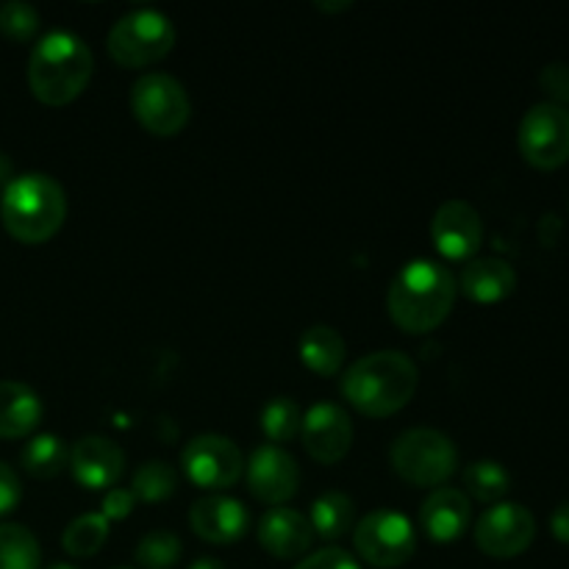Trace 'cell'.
<instances>
[{
    "label": "cell",
    "mask_w": 569,
    "mask_h": 569,
    "mask_svg": "<svg viewBox=\"0 0 569 569\" xmlns=\"http://www.w3.org/2000/svg\"><path fill=\"white\" fill-rule=\"evenodd\" d=\"M456 295L459 287L448 267L431 259H417L392 278L387 309L400 331L428 333L448 320Z\"/></svg>",
    "instance_id": "1"
},
{
    "label": "cell",
    "mask_w": 569,
    "mask_h": 569,
    "mask_svg": "<svg viewBox=\"0 0 569 569\" xmlns=\"http://www.w3.org/2000/svg\"><path fill=\"white\" fill-rule=\"evenodd\" d=\"M420 387V370L400 350H378L356 359L342 376V395L356 411L367 417L398 415L409 406Z\"/></svg>",
    "instance_id": "2"
},
{
    "label": "cell",
    "mask_w": 569,
    "mask_h": 569,
    "mask_svg": "<svg viewBox=\"0 0 569 569\" xmlns=\"http://www.w3.org/2000/svg\"><path fill=\"white\" fill-rule=\"evenodd\" d=\"M94 70L89 44L72 31H50L33 44L28 59V87L44 106L72 103L87 89Z\"/></svg>",
    "instance_id": "3"
},
{
    "label": "cell",
    "mask_w": 569,
    "mask_h": 569,
    "mask_svg": "<svg viewBox=\"0 0 569 569\" xmlns=\"http://www.w3.org/2000/svg\"><path fill=\"white\" fill-rule=\"evenodd\" d=\"M67 217V194L56 178L26 172L6 183L0 200L3 228L22 244H42L61 231Z\"/></svg>",
    "instance_id": "4"
},
{
    "label": "cell",
    "mask_w": 569,
    "mask_h": 569,
    "mask_svg": "<svg viewBox=\"0 0 569 569\" xmlns=\"http://www.w3.org/2000/svg\"><path fill=\"white\" fill-rule=\"evenodd\" d=\"M389 461L406 483L439 489L459 467V453L448 433L437 428H409L392 442Z\"/></svg>",
    "instance_id": "5"
},
{
    "label": "cell",
    "mask_w": 569,
    "mask_h": 569,
    "mask_svg": "<svg viewBox=\"0 0 569 569\" xmlns=\"http://www.w3.org/2000/svg\"><path fill=\"white\" fill-rule=\"evenodd\" d=\"M106 44L117 64L137 70L170 53L176 44V26L159 9H133L111 26Z\"/></svg>",
    "instance_id": "6"
},
{
    "label": "cell",
    "mask_w": 569,
    "mask_h": 569,
    "mask_svg": "<svg viewBox=\"0 0 569 569\" xmlns=\"http://www.w3.org/2000/svg\"><path fill=\"white\" fill-rule=\"evenodd\" d=\"M133 117L156 137H176L192 117V100L183 83L167 72H148L131 89Z\"/></svg>",
    "instance_id": "7"
},
{
    "label": "cell",
    "mask_w": 569,
    "mask_h": 569,
    "mask_svg": "<svg viewBox=\"0 0 569 569\" xmlns=\"http://www.w3.org/2000/svg\"><path fill=\"white\" fill-rule=\"evenodd\" d=\"M353 548L370 567H403L417 550L415 522L395 509H378L353 528Z\"/></svg>",
    "instance_id": "8"
},
{
    "label": "cell",
    "mask_w": 569,
    "mask_h": 569,
    "mask_svg": "<svg viewBox=\"0 0 569 569\" xmlns=\"http://www.w3.org/2000/svg\"><path fill=\"white\" fill-rule=\"evenodd\" d=\"M522 159L537 170H559L569 161V111L559 103H537L517 131Z\"/></svg>",
    "instance_id": "9"
},
{
    "label": "cell",
    "mask_w": 569,
    "mask_h": 569,
    "mask_svg": "<svg viewBox=\"0 0 569 569\" xmlns=\"http://www.w3.org/2000/svg\"><path fill=\"white\" fill-rule=\"evenodd\" d=\"M181 465L194 487L214 495L220 489H231L244 472L242 450L222 433H200L189 439L181 453Z\"/></svg>",
    "instance_id": "10"
},
{
    "label": "cell",
    "mask_w": 569,
    "mask_h": 569,
    "mask_svg": "<svg viewBox=\"0 0 569 569\" xmlns=\"http://www.w3.org/2000/svg\"><path fill=\"white\" fill-rule=\"evenodd\" d=\"M537 520L522 503L489 506L476 522V545L489 559H517L531 548Z\"/></svg>",
    "instance_id": "11"
},
{
    "label": "cell",
    "mask_w": 569,
    "mask_h": 569,
    "mask_svg": "<svg viewBox=\"0 0 569 569\" xmlns=\"http://www.w3.org/2000/svg\"><path fill=\"white\" fill-rule=\"evenodd\" d=\"M300 437H303V448L311 459L320 461V465H337L350 453L353 422L342 406L322 400L303 415Z\"/></svg>",
    "instance_id": "12"
},
{
    "label": "cell",
    "mask_w": 569,
    "mask_h": 569,
    "mask_svg": "<svg viewBox=\"0 0 569 569\" xmlns=\"http://www.w3.org/2000/svg\"><path fill=\"white\" fill-rule=\"evenodd\" d=\"M248 487L256 500L267 506H281L298 495L300 470L298 461L281 445H261L248 461Z\"/></svg>",
    "instance_id": "13"
},
{
    "label": "cell",
    "mask_w": 569,
    "mask_h": 569,
    "mask_svg": "<svg viewBox=\"0 0 569 569\" xmlns=\"http://www.w3.org/2000/svg\"><path fill=\"white\" fill-rule=\"evenodd\" d=\"M431 239L448 261H470L483 242L481 214L467 200H448L433 214Z\"/></svg>",
    "instance_id": "14"
},
{
    "label": "cell",
    "mask_w": 569,
    "mask_h": 569,
    "mask_svg": "<svg viewBox=\"0 0 569 569\" xmlns=\"http://www.w3.org/2000/svg\"><path fill=\"white\" fill-rule=\"evenodd\" d=\"M189 526L203 542L231 545L248 533L250 515L244 503L228 495H206L189 509Z\"/></svg>",
    "instance_id": "15"
},
{
    "label": "cell",
    "mask_w": 569,
    "mask_h": 569,
    "mask_svg": "<svg viewBox=\"0 0 569 569\" xmlns=\"http://www.w3.org/2000/svg\"><path fill=\"white\" fill-rule=\"evenodd\" d=\"M70 470L76 481L87 489H109L120 481L122 470H126V453L111 439L98 437H81L70 448Z\"/></svg>",
    "instance_id": "16"
},
{
    "label": "cell",
    "mask_w": 569,
    "mask_h": 569,
    "mask_svg": "<svg viewBox=\"0 0 569 569\" xmlns=\"http://www.w3.org/2000/svg\"><path fill=\"white\" fill-rule=\"evenodd\" d=\"M259 545L272 559H300L315 545L309 517L287 509V506H276V509L264 511V517L259 520Z\"/></svg>",
    "instance_id": "17"
},
{
    "label": "cell",
    "mask_w": 569,
    "mask_h": 569,
    "mask_svg": "<svg viewBox=\"0 0 569 569\" xmlns=\"http://www.w3.org/2000/svg\"><path fill=\"white\" fill-rule=\"evenodd\" d=\"M470 498L453 487L433 489L420 506V528L431 542H456L470 526Z\"/></svg>",
    "instance_id": "18"
},
{
    "label": "cell",
    "mask_w": 569,
    "mask_h": 569,
    "mask_svg": "<svg viewBox=\"0 0 569 569\" xmlns=\"http://www.w3.org/2000/svg\"><path fill=\"white\" fill-rule=\"evenodd\" d=\"M456 287L476 303H500L517 289V272L509 261L483 256V259L467 261Z\"/></svg>",
    "instance_id": "19"
},
{
    "label": "cell",
    "mask_w": 569,
    "mask_h": 569,
    "mask_svg": "<svg viewBox=\"0 0 569 569\" xmlns=\"http://www.w3.org/2000/svg\"><path fill=\"white\" fill-rule=\"evenodd\" d=\"M42 420V400L28 383L0 381V439L28 437Z\"/></svg>",
    "instance_id": "20"
},
{
    "label": "cell",
    "mask_w": 569,
    "mask_h": 569,
    "mask_svg": "<svg viewBox=\"0 0 569 569\" xmlns=\"http://www.w3.org/2000/svg\"><path fill=\"white\" fill-rule=\"evenodd\" d=\"M345 356H348V348H345V339L337 328L311 326L309 331H303V337H300V361H303L315 376H337L345 365Z\"/></svg>",
    "instance_id": "21"
},
{
    "label": "cell",
    "mask_w": 569,
    "mask_h": 569,
    "mask_svg": "<svg viewBox=\"0 0 569 569\" xmlns=\"http://www.w3.org/2000/svg\"><path fill=\"white\" fill-rule=\"evenodd\" d=\"M309 522L315 537L326 539V542H337V539L348 537L356 528V503L345 492H326L311 503Z\"/></svg>",
    "instance_id": "22"
},
{
    "label": "cell",
    "mask_w": 569,
    "mask_h": 569,
    "mask_svg": "<svg viewBox=\"0 0 569 569\" xmlns=\"http://www.w3.org/2000/svg\"><path fill=\"white\" fill-rule=\"evenodd\" d=\"M461 481H465V489H461V492H465L467 498L478 500V503H489V506L503 503V498L511 489L509 470H506L500 461H492V459H481L467 465Z\"/></svg>",
    "instance_id": "23"
},
{
    "label": "cell",
    "mask_w": 569,
    "mask_h": 569,
    "mask_svg": "<svg viewBox=\"0 0 569 569\" xmlns=\"http://www.w3.org/2000/svg\"><path fill=\"white\" fill-rule=\"evenodd\" d=\"M67 461H70V450H67L64 439H59L56 433H39V437L28 439L20 453L22 470L31 478H39V481L59 476Z\"/></svg>",
    "instance_id": "24"
},
{
    "label": "cell",
    "mask_w": 569,
    "mask_h": 569,
    "mask_svg": "<svg viewBox=\"0 0 569 569\" xmlns=\"http://www.w3.org/2000/svg\"><path fill=\"white\" fill-rule=\"evenodd\" d=\"M42 548L31 528L20 522H0V569H39Z\"/></svg>",
    "instance_id": "25"
},
{
    "label": "cell",
    "mask_w": 569,
    "mask_h": 569,
    "mask_svg": "<svg viewBox=\"0 0 569 569\" xmlns=\"http://www.w3.org/2000/svg\"><path fill=\"white\" fill-rule=\"evenodd\" d=\"M109 539V520L103 515H81L61 533V548L76 559H92Z\"/></svg>",
    "instance_id": "26"
},
{
    "label": "cell",
    "mask_w": 569,
    "mask_h": 569,
    "mask_svg": "<svg viewBox=\"0 0 569 569\" xmlns=\"http://www.w3.org/2000/svg\"><path fill=\"white\" fill-rule=\"evenodd\" d=\"M178 489V472L176 467L167 465V461H144V465L137 467L131 481V492L137 495V500H144V503H161L170 495H176Z\"/></svg>",
    "instance_id": "27"
},
{
    "label": "cell",
    "mask_w": 569,
    "mask_h": 569,
    "mask_svg": "<svg viewBox=\"0 0 569 569\" xmlns=\"http://www.w3.org/2000/svg\"><path fill=\"white\" fill-rule=\"evenodd\" d=\"M300 422H303V411L292 398H272L259 415V426L270 445L292 442L300 433Z\"/></svg>",
    "instance_id": "28"
},
{
    "label": "cell",
    "mask_w": 569,
    "mask_h": 569,
    "mask_svg": "<svg viewBox=\"0 0 569 569\" xmlns=\"http://www.w3.org/2000/svg\"><path fill=\"white\" fill-rule=\"evenodd\" d=\"M133 556L142 569H170L181 561L183 542L172 531H150L139 539Z\"/></svg>",
    "instance_id": "29"
},
{
    "label": "cell",
    "mask_w": 569,
    "mask_h": 569,
    "mask_svg": "<svg viewBox=\"0 0 569 569\" xmlns=\"http://www.w3.org/2000/svg\"><path fill=\"white\" fill-rule=\"evenodd\" d=\"M39 22H42V17L31 3L9 0V3L0 6V33L14 39V42H28V39L37 37Z\"/></svg>",
    "instance_id": "30"
},
{
    "label": "cell",
    "mask_w": 569,
    "mask_h": 569,
    "mask_svg": "<svg viewBox=\"0 0 569 569\" xmlns=\"http://www.w3.org/2000/svg\"><path fill=\"white\" fill-rule=\"evenodd\" d=\"M295 569H361L359 561L350 553H345L342 548H322L317 553L306 556L298 561Z\"/></svg>",
    "instance_id": "31"
},
{
    "label": "cell",
    "mask_w": 569,
    "mask_h": 569,
    "mask_svg": "<svg viewBox=\"0 0 569 569\" xmlns=\"http://www.w3.org/2000/svg\"><path fill=\"white\" fill-rule=\"evenodd\" d=\"M133 506H137V495H133L131 489L114 487L106 492L103 503H100V515H103L109 522L126 520V517L133 511Z\"/></svg>",
    "instance_id": "32"
},
{
    "label": "cell",
    "mask_w": 569,
    "mask_h": 569,
    "mask_svg": "<svg viewBox=\"0 0 569 569\" xmlns=\"http://www.w3.org/2000/svg\"><path fill=\"white\" fill-rule=\"evenodd\" d=\"M22 500V483L6 461H0V517L11 515Z\"/></svg>",
    "instance_id": "33"
},
{
    "label": "cell",
    "mask_w": 569,
    "mask_h": 569,
    "mask_svg": "<svg viewBox=\"0 0 569 569\" xmlns=\"http://www.w3.org/2000/svg\"><path fill=\"white\" fill-rule=\"evenodd\" d=\"M539 81H542L545 92L550 94V98L559 100L561 103H567L569 100V64H548L542 70V76H539Z\"/></svg>",
    "instance_id": "34"
},
{
    "label": "cell",
    "mask_w": 569,
    "mask_h": 569,
    "mask_svg": "<svg viewBox=\"0 0 569 569\" xmlns=\"http://www.w3.org/2000/svg\"><path fill=\"white\" fill-rule=\"evenodd\" d=\"M550 531H553V537L559 542L569 545V500L553 511V517H550Z\"/></svg>",
    "instance_id": "35"
},
{
    "label": "cell",
    "mask_w": 569,
    "mask_h": 569,
    "mask_svg": "<svg viewBox=\"0 0 569 569\" xmlns=\"http://www.w3.org/2000/svg\"><path fill=\"white\" fill-rule=\"evenodd\" d=\"M189 569H228V567L222 565L220 559H211V556H203V559L192 561V565H189Z\"/></svg>",
    "instance_id": "36"
},
{
    "label": "cell",
    "mask_w": 569,
    "mask_h": 569,
    "mask_svg": "<svg viewBox=\"0 0 569 569\" xmlns=\"http://www.w3.org/2000/svg\"><path fill=\"white\" fill-rule=\"evenodd\" d=\"M9 181H11V161L9 156L0 153V187H6Z\"/></svg>",
    "instance_id": "37"
},
{
    "label": "cell",
    "mask_w": 569,
    "mask_h": 569,
    "mask_svg": "<svg viewBox=\"0 0 569 569\" xmlns=\"http://www.w3.org/2000/svg\"><path fill=\"white\" fill-rule=\"evenodd\" d=\"M350 0H342V3H317V9H322V11H345V9H350Z\"/></svg>",
    "instance_id": "38"
},
{
    "label": "cell",
    "mask_w": 569,
    "mask_h": 569,
    "mask_svg": "<svg viewBox=\"0 0 569 569\" xmlns=\"http://www.w3.org/2000/svg\"><path fill=\"white\" fill-rule=\"evenodd\" d=\"M48 569H76L72 565H50Z\"/></svg>",
    "instance_id": "39"
},
{
    "label": "cell",
    "mask_w": 569,
    "mask_h": 569,
    "mask_svg": "<svg viewBox=\"0 0 569 569\" xmlns=\"http://www.w3.org/2000/svg\"><path fill=\"white\" fill-rule=\"evenodd\" d=\"M114 569H131V567H114Z\"/></svg>",
    "instance_id": "40"
}]
</instances>
